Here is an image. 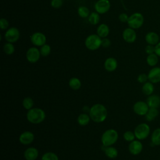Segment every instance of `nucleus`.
<instances>
[{"label":"nucleus","instance_id":"obj_35","mask_svg":"<svg viewBox=\"0 0 160 160\" xmlns=\"http://www.w3.org/2000/svg\"><path fill=\"white\" fill-rule=\"evenodd\" d=\"M50 4L52 8L54 9H59L62 6L63 1L62 0H51Z\"/></svg>","mask_w":160,"mask_h":160},{"label":"nucleus","instance_id":"obj_8","mask_svg":"<svg viewBox=\"0 0 160 160\" xmlns=\"http://www.w3.org/2000/svg\"><path fill=\"white\" fill-rule=\"evenodd\" d=\"M39 49L36 47H31L29 48L26 53V58L28 62L30 63H35L38 62L41 56Z\"/></svg>","mask_w":160,"mask_h":160},{"label":"nucleus","instance_id":"obj_14","mask_svg":"<svg viewBox=\"0 0 160 160\" xmlns=\"http://www.w3.org/2000/svg\"><path fill=\"white\" fill-rule=\"evenodd\" d=\"M148 81L153 84L160 82V67H152L148 73Z\"/></svg>","mask_w":160,"mask_h":160},{"label":"nucleus","instance_id":"obj_33","mask_svg":"<svg viewBox=\"0 0 160 160\" xmlns=\"http://www.w3.org/2000/svg\"><path fill=\"white\" fill-rule=\"evenodd\" d=\"M41 160H59V158L55 153L52 152H47L42 156Z\"/></svg>","mask_w":160,"mask_h":160},{"label":"nucleus","instance_id":"obj_38","mask_svg":"<svg viewBox=\"0 0 160 160\" xmlns=\"http://www.w3.org/2000/svg\"><path fill=\"white\" fill-rule=\"evenodd\" d=\"M144 51L148 55L151 54L152 53H154L155 51V46L151 45V44H148L144 48Z\"/></svg>","mask_w":160,"mask_h":160},{"label":"nucleus","instance_id":"obj_37","mask_svg":"<svg viewBox=\"0 0 160 160\" xmlns=\"http://www.w3.org/2000/svg\"><path fill=\"white\" fill-rule=\"evenodd\" d=\"M9 22L8 21L4 18H1L0 19V28L1 30H6L9 27Z\"/></svg>","mask_w":160,"mask_h":160},{"label":"nucleus","instance_id":"obj_29","mask_svg":"<svg viewBox=\"0 0 160 160\" xmlns=\"http://www.w3.org/2000/svg\"><path fill=\"white\" fill-rule=\"evenodd\" d=\"M78 14L79 17L82 18H86L89 17L90 14V11L88 7L84 6H81L78 9Z\"/></svg>","mask_w":160,"mask_h":160},{"label":"nucleus","instance_id":"obj_42","mask_svg":"<svg viewBox=\"0 0 160 160\" xmlns=\"http://www.w3.org/2000/svg\"><path fill=\"white\" fill-rule=\"evenodd\" d=\"M82 111H83V112H89V111H90V108H89L88 106H84L83 107V109H82Z\"/></svg>","mask_w":160,"mask_h":160},{"label":"nucleus","instance_id":"obj_32","mask_svg":"<svg viewBox=\"0 0 160 160\" xmlns=\"http://www.w3.org/2000/svg\"><path fill=\"white\" fill-rule=\"evenodd\" d=\"M40 53L41 55L43 57H46L48 56L49 55V54L51 53V48L50 46V45L48 44H45L44 45H42V46L40 47Z\"/></svg>","mask_w":160,"mask_h":160},{"label":"nucleus","instance_id":"obj_16","mask_svg":"<svg viewBox=\"0 0 160 160\" xmlns=\"http://www.w3.org/2000/svg\"><path fill=\"white\" fill-rule=\"evenodd\" d=\"M145 41L148 44H151L155 46L156 45L159 41V36L158 34L154 31H149L145 35L144 37Z\"/></svg>","mask_w":160,"mask_h":160},{"label":"nucleus","instance_id":"obj_41","mask_svg":"<svg viewBox=\"0 0 160 160\" xmlns=\"http://www.w3.org/2000/svg\"><path fill=\"white\" fill-rule=\"evenodd\" d=\"M154 53H156L159 58H160V41L155 45V51Z\"/></svg>","mask_w":160,"mask_h":160},{"label":"nucleus","instance_id":"obj_10","mask_svg":"<svg viewBox=\"0 0 160 160\" xmlns=\"http://www.w3.org/2000/svg\"><path fill=\"white\" fill-rule=\"evenodd\" d=\"M132 109L135 114L139 116H145L148 112L149 107L146 102L138 101L134 104Z\"/></svg>","mask_w":160,"mask_h":160},{"label":"nucleus","instance_id":"obj_31","mask_svg":"<svg viewBox=\"0 0 160 160\" xmlns=\"http://www.w3.org/2000/svg\"><path fill=\"white\" fill-rule=\"evenodd\" d=\"M22 106L24 109H26L27 110H29L33 108L34 101L30 97H26L22 100Z\"/></svg>","mask_w":160,"mask_h":160},{"label":"nucleus","instance_id":"obj_6","mask_svg":"<svg viewBox=\"0 0 160 160\" xmlns=\"http://www.w3.org/2000/svg\"><path fill=\"white\" fill-rule=\"evenodd\" d=\"M151 128L149 125L145 122L139 124L134 131L136 138L139 141L146 139L149 136Z\"/></svg>","mask_w":160,"mask_h":160},{"label":"nucleus","instance_id":"obj_5","mask_svg":"<svg viewBox=\"0 0 160 160\" xmlns=\"http://www.w3.org/2000/svg\"><path fill=\"white\" fill-rule=\"evenodd\" d=\"M144 18L141 12H134L129 16L127 24L128 27L134 29H137L141 28L144 24Z\"/></svg>","mask_w":160,"mask_h":160},{"label":"nucleus","instance_id":"obj_18","mask_svg":"<svg viewBox=\"0 0 160 160\" xmlns=\"http://www.w3.org/2000/svg\"><path fill=\"white\" fill-rule=\"evenodd\" d=\"M38 156V150L34 147L27 148L24 152V157L26 160H36Z\"/></svg>","mask_w":160,"mask_h":160},{"label":"nucleus","instance_id":"obj_1","mask_svg":"<svg viewBox=\"0 0 160 160\" xmlns=\"http://www.w3.org/2000/svg\"><path fill=\"white\" fill-rule=\"evenodd\" d=\"M91 119L95 122H102L107 118L106 108L101 104H95L90 108L89 112Z\"/></svg>","mask_w":160,"mask_h":160},{"label":"nucleus","instance_id":"obj_34","mask_svg":"<svg viewBox=\"0 0 160 160\" xmlns=\"http://www.w3.org/2000/svg\"><path fill=\"white\" fill-rule=\"evenodd\" d=\"M123 138L128 142H131L135 139L136 136L134 132H132L131 131H126L123 134Z\"/></svg>","mask_w":160,"mask_h":160},{"label":"nucleus","instance_id":"obj_19","mask_svg":"<svg viewBox=\"0 0 160 160\" xmlns=\"http://www.w3.org/2000/svg\"><path fill=\"white\" fill-rule=\"evenodd\" d=\"M146 102L149 108H159L160 107V96L158 94H151L148 96Z\"/></svg>","mask_w":160,"mask_h":160},{"label":"nucleus","instance_id":"obj_2","mask_svg":"<svg viewBox=\"0 0 160 160\" xmlns=\"http://www.w3.org/2000/svg\"><path fill=\"white\" fill-rule=\"evenodd\" d=\"M26 118L29 122L38 124L44 121L46 118V113L41 108H32L28 110L26 114Z\"/></svg>","mask_w":160,"mask_h":160},{"label":"nucleus","instance_id":"obj_3","mask_svg":"<svg viewBox=\"0 0 160 160\" xmlns=\"http://www.w3.org/2000/svg\"><path fill=\"white\" fill-rule=\"evenodd\" d=\"M118 139V132L113 129L105 131L101 136L102 144L106 146H111L114 144Z\"/></svg>","mask_w":160,"mask_h":160},{"label":"nucleus","instance_id":"obj_39","mask_svg":"<svg viewBox=\"0 0 160 160\" xmlns=\"http://www.w3.org/2000/svg\"><path fill=\"white\" fill-rule=\"evenodd\" d=\"M129 16L126 13L122 12L119 15L118 19L122 22H127L128 21V19H129Z\"/></svg>","mask_w":160,"mask_h":160},{"label":"nucleus","instance_id":"obj_4","mask_svg":"<svg viewBox=\"0 0 160 160\" xmlns=\"http://www.w3.org/2000/svg\"><path fill=\"white\" fill-rule=\"evenodd\" d=\"M101 38L97 34H92L87 36L84 41V44L88 49L95 51L101 46Z\"/></svg>","mask_w":160,"mask_h":160},{"label":"nucleus","instance_id":"obj_27","mask_svg":"<svg viewBox=\"0 0 160 160\" xmlns=\"http://www.w3.org/2000/svg\"><path fill=\"white\" fill-rule=\"evenodd\" d=\"M88 21L92 25H96L100 21V15L98 12H92L88 17Z\"/></svg>","mask_w":160,"mask_h":160},{"label":"nucleus","instance_id":"obj_17","mask_svg":"<svg viewBox=\"0 0 160 160\" xmlns=\"http://www.w3.org/2000/svg\"><path fill=\"white\" fill-rule=\"evenodd\" d=\"M104 67L108 72H112L115 71L118 67L117 60L112 57L108 58L104 61Z\"/></svg>","mask_w":160,"mask_h":160},{"label":"nucleus","instance_id":"obj_25","mask_svg":"<svg viewBox=\"0 0 160 160\" xmlns=\"http://www.w3.org/2000/svg\"><path fill=\"white\" fill-rule=\"evenodd\" d=\"M159 62V57L156 53L148 54L146 57V62L151 67H155Z\"/></svg>","mask_w":160,"mask_h":160},{"label":"nucleus","instance_id":"obj_20","mask_svg":"<svg viewBox=\"0 0 160 160\" xmlns=\"http://www.w3.org/2000/svg\"><path fill=\"white\" fill-rule=\"evenodd\" d=\"M109 32H110V30H109V26L104 23H102L99 24L98 26L97 30H96L97 34L101 38H107V36L109 34Z\"/></svg>","mask_w":160,"mask_h":160},{"label":"nucleus","instance_id":"obj_21","mask_svg":"<svg viewBox=\"0 0 160 160\" xmlns=\"http://www.w3.org/2000/svg\"><path fill=\"white\" fill-rule=\"evenodd\" d=\"M154 91V84L150 81H147L145 83L142 84V91L144 94L146 96H150L152 94Z\"/></svg>","mask_w":160,"mask_h":160},{"label":"nucleus","instance_id":"obj_15","mask_svg":"<svg viewBox=\"0 0 160 160\" xmlns=\"http://www.w3.org/2000/svg\"><path fill=\"white\" fill-rule=\"evenodd\" d=\"M34 139V134L29 131L22 132L19 137V141L21 144L23 145H29L31 144Z\"/></svg>","mask_w":160,"mask_h":160},{"label":"nucleus","instance_id":"obj_12","mask_svg":"<svg viewBox=\"0 0 160 160\" xmlns=\"http://www.w3.org/2000/svg\"><path fill=\"white\" fill-rule=\"evenodd\" d=\"M122 37L125 42L128 43H133L137 39V34L135 29L128 27L123 30Z\"/></svg>","mask_w":160,"mask_h":160},{"label":"nucleus","instance_id":"obj_30","mask_svg":"<svg viewBox=\"0 0 160 160\" xmlns=\"http://www.w3.org/2000/svg\"><path fill=\"white\" fill-rule=\"evenodd\" d=\"M3 51L7 55H11L15 51V48L12 43L7 42L3 46Z\"/></svg>","mask_w":160,"mask_h":160},{"label":"nucleus","instance_id":"obj_22","mask_svg":"<svg viewBox=\"0 0 160 160\" xmlns=\"http://www.w3.org/2000/svg\"><path fill=\"white\" fill-rule=\"evenodd\" d=\"M159 115V110L158 108H149L148 112L145 115V119L147 121L151 122L156 119Z\"/></svg>","mask_w":160,"mask_h":160},{"label":"nucleus","instance_id":"obj_11","mask_svg":"<svg viewBox=\"0 0 160 160\" xmlns=\"http://www.w3.org/2000/svg\"><path fill=\"white\" fill-rule=\"evenodd\" d=\"M111 8V3L109 0H98L94 4V9L99 14L108 12Z\"/></svg>","mask_w":160,"mask_h":160},{"label":"nucleus","instance_id":"obj_36","mask_svg":"<svg viewBox=\"0 0 160 160\" xmlns=\"http://www.w3.org/2000/svg\"><path fill=\"white\" fill-rule=\"evenodd\" d=\"M137 81L139 83H141V84L145 83L146 82L148 81V74H146V73H141V74H139L137 78Z\"/></svg>","mask_w":160,"mask_h":160},{"label":"nucleus","instance_id":"obj_26","mask_svg":"<svg viewBox=\"0 0 160 160\" xmlns=\"http://www.w3.org/2000/svg\"><path fill=\"white\" fill-rule=\"evenodd\" d=\"M90 116L89 114H87L86 113H81L78 117V122L81 126H86L89 124L90 121Z\"/></svg>","mask_w":160,"mask_h":160},{"label":"nucleus","instance_id":"obj_9","mask_svg":"<svg viewBox=\"0 0 160 160\" xmlns=\"http://www.w3.org/2000/svg\"><path fill=\"white\" fill-rule=\"evenodd\" d=\"M30 40L35 46L41 47L46 43V36L42 32H35L31 36Z\"/></svg>","mask_w":160,"mask_h":160},{"label":"nucleus","instance_id":"obj_23","mask_svg":"<svg viewBox=\"0 0 160 160\" xmlns=\"http://www.w3.org/2000/svg\"><path fill=\"white\" fill-rule=\"evenodd\" d=\"M151 143L154 146H160V128L155 129L151 136Z\"/></svg>","mask_w":160,"mask_h":160},{"label":"nucleus","instance_id":"obj_13","mask_svg":"<svg viewBox=\"0 0 160 160\" xmlns=\"http://www.w3.org/2000/svg\"><path fill=\"white\" fill-rule=\"evenodd\" d=\"M143 149V145L142 142L139 140H134L131 142H130L129 146H128V150L129 152L132 154V155H138L139 154Z\"/></svg>","mask_w":160,"mask_h":160},{"label":"nucleus","instance_id":"obj_40","mask_svg":"<svg viewBox=\"0 0 160 160\" xmlns=\"http://www.w3.org/2000/svg\"><path fill=\"white\" fill-rule=\"evenodd\" d=\"M111 44V42L110 41L109 39L107 38H102L101 40V46L105 48H107L108 47H109Z\"/></svg>","mask_w":160,"mask_h":160},{"label":"nucleus","instance_id":"obj_24","mask_svg":"<svg viewBox=\"0 0 160 160\" xmlns=\"http://www.w3.org/2000/svg\"><path fill=\"white\" fill-rule=\"evenodd\" d=\"M105 155L110 158V159H114L116 158L118 155V150L112 146H106L104 150Z\"/></svg>","mask_w":160,"mask_h":160},{"label":"nucleus","instance_id":"obj_28","mask_svg":"<svg viewBox=\"0 0 160 160\" xmlns=\"http://www.w3.org/2000/svg\"><path fill=\"white\" fill-rule=\"evenodd\" d=\"M69 86L73 90H78L81 86V82L78 78H72L69 81Z\"/></svg>","mask_w":160,"mask_h":160},{"label":"nucleus","instance_id":"obj_7","mask_svg":"<svg viewBox=\"0 0 160 160\" xmlns=\"http://www.w3.org/2000/svg\"><path fill=\"white\" fill-rule=\"evenodd\" d=\"M20 38L19 30L16 27L8 28L4 33V39L8 42L14 43L17 42Z\"/></svg>","mask_w":160,"mask_h":160}]
</instances>
